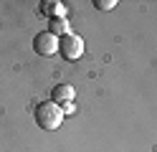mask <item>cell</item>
I'll return each instance as SVG.
<instances>
[{"label":"cell","mask_w":157,"mask_h":152,"mask_svg":"<svg viewBox=\"0 0 157 152\" xmlns=\"http://www.w3.org/2000/svg\"><path fill=\"white\" fill-rule=\"evenodd\" d=\"M58 53H61L66 61H78L84 56V38L76 33H66L61 38V46H58Z\"/></svg>","instance_id":"obj_2"},{"label":"cell","mask_w":157,"mask_h":152,"mask_svg":"<svg viewBox=\"0 0 157 152\" xmlns=\"http://www.w3.org/2000/svg\"><path fill=\"white\" fill-rule=\"evenodd\" d=\"M94 5L99 8V10H112L117 5V0H94Z\"/></svg>","instance_id":"obj_7"},{"label":"cell","mask_w":157,"mask_h":152,"mask_svg":"<svg viewBox=\"0 0 157 152\" xmlns=\"http://www.w3.org/2000/svg\"><path fill=\"white\" fill-rule=\"evenodd\" d=\"M63 107L61 104H56V101H41V104L36 107V122H38V127H43L48 132H53L61 127V122H63Z\"/></svg>","instance_id":"obj_1"},{"label":"cell","mask_w":157,"mask_h":152,"mask_svg":"<svg viewBox=\"0 0 157 152\" xmlns=\"http://www.w3.org/2000/svg\"><path fill=\"white\" fill-rule=\"evenodd\" d=\"M58 46H61V38L53 36L51 30H41V33L33 38V48H36V53H41V56L58 53Z\"/></svg>","instance_id":"obj_3"},{"label":"cell","mask_w":157,"mask_h":152,"mask_svg":"<svg viewBox=\"0 0 157 152\" xmlns=\"http://www.w3.org/2000/svg\"><path fill=\"white\" fill-rule=\"evenodd\" d=\"M74 101H68V104H63V114H74Z\"/></svg>","instance_id":"obj_8"},{"label":"cell","mask_w":157,"mask_h":152,"mask_svg":"<svg viewBox=\"0 0 157 152\" xmlns=\"http://www.w3.org/2000/svg\"><path fill=\"white\" fill-rule=\"evenodd\" d=\"M48 25H51L48 30H51L53 36H61V38H63V36L68 33V20H66V18H53Z\"/></svg>","instance_id":"obj_6"},{"label":"cell","mask_w":157,"mask_h":152,"mask_svg":"<svg viewBox=\"0 0 157 152\" xmlns=\"http://www.w3.org/2000/svg\"><path fill=\"white\" fill-rule=\"evenodd\" d=\"M74 86L71 84H58V86H53V91H51V101H56V104H68V101H74Z\"/></svg>","instance_id":"obj_4"},{"label":"cell","mask_w":157,"mask_h":152,"mask_svg":"<svg viewBox=\"0 0 157 152\" xmlns=\"http://www.w3.org/2000/svg\"><path fill=\"white\" fill-rule=\"evenodd\" d=\"M41 13H46L48 18H66V5L63 3H56V0H46L41 3Z\"/></svg>","instance_id":"obj_5"}]
</instances>
